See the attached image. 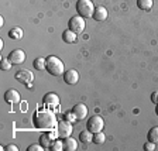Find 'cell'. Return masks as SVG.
Listing matches in <instances>:
<instances>
[{
    "label": "cell",
    "mask_w": 158,
    "mask_h": 151,
    "mask_svg": "<svg viewBox=\"0 0 158 151\" xmlns=\"http://www.w3.org/2000/svg\"><path fill=\"white\" fill-rule=\"evenodd\" d=\"M44 147L41 144H31L28 148H27V151H43Z\"/></svg>",
    "instance_id": "26"
},
{
    "label": "cell",
    "mask_w": 158,
    "mask_h": 151,
    "mask_svg": "<svg viewBox=\"0 0 158 151\" xmlns=\"http://www.w3.org/2000/svg\"><path fill=\"white\" fill-rule=\"evenodd\" d=\"M11 61H10L9 58H2L0 59V68L3 69V71H9L10 68H11Z\"/></svg>",
    "instance_id": "24"
},
{
    "label": "cell",
    "mask_w": 158,
    "mask_h": 151,
    "mask_svg": "<svg viewBox=\"0 0 158 151\" xmlns=\"http://www.w3.org/2000/svg\"><path fill=\"white\" fill-rule=\"evenodd\" d=\"M64 119H65V120H68V122H71V123H72L73 120H76V117H75V116H73V113H72V112H68V113H65V116H64Z\"/></svg>",
    "instance_id": "27"
},
{
    "label": "cell",
    "mask_w": 158,
    "mask_h": 151,
    "mask_svg": "<svg viewBox=\"0 0 158 151\" xmlns=\"http://www.w3.org/2000/svg\"><path fill=\"white\" fill-rule=\"evenodd\" d=\"M4 24V20H3V17H0V26H3Z\"/></svg>",
    "instance_id": "30"
},
{
    "label": "cell",
    "mask_w": 158,
    "mask_h": 151,
    "mask_svg": "<svg viewBox=\"0 0 158 151\" xmlns=\"http://www.w3.org/2000/svg\"><path fill=\"white\" fill-rule=\"evenodd\" d=\"M144 150L145 151H154L155 150V143H152V141L148 140V141L144 144Z\"/></svg>",
    "instance_id": "25"
},
{
    "label": "cell",
    "mask_w": 158,
    "mask_h": 151,
    "mask_svg": "<svg viewBox=\"0 0 158 151\" xmlns=\"http://www.w3.org/2000/svg\"><path fill=\"white\" fill-rule=\"evenodd\" d=\"M76 38H78V34L73 33L72 30L66 28L65 31L62 33V40H64V43H66V44H72V43H75Z\"/></svg>",
    "instance_id": "15"
},
{
    "label": "cell",
    "mask_w": 158,
    "mask_h": 151,
    "mask_svg": "<svg viewBox=\"0 0 158 151\" xmlns=\"http://www.w3.org/2000/svg\"><path fill=\"white\" fill-rule=\"evenodd\" d=\"M45 61H47V58H44V57H38V58H35L34 59V62H33L34 68L38 69V71H44V69H45Z\"/></svg>",
    "instance_id": "21"
},
{
    "label": "cell",
    "mask_w": 158,
    "mask_h": 151,
    "mask_svg": "<svg viewBox=\"0 0 158 151\" xmlns=\"http://www.w3.org/2000/svg\"><path fill=\"white\" fill-rule=\"evenodd\" d=\"M4 150H6V151H17L19 148H17V145H14V144H9V145H6V147H4Z\"/></svg>",
    "instance_id": "29"
},
{
    "label": "cell",
    "mask_w": 158,
    "mask_h": 151,
    "mask_svg": "<svg viewBox=\"0 0 158 151\" xmlns=\"http://www.w3.org/2000/svg\"><path fill=\"white\" fill-rule=\"evenodd\" d=\"M45 69L48 71V73H51L52 76L64 75V72H65V66H64V62L58 58V57H55V55L47 57Z\"/></svg>",
    "instance_id": "2"
},
{
    "label": "cell",
    "mask_w": 158,
    "mask_h": 151,
    "mask_svg": "<svg viewBox=\"0 0 158 151\" xmlns=\"http://www.w3.org/2000/svg\"><path fill=\"white\" fill-rule=\"evenodd\" d=\"M76 11H78V14L82 16L83 19H90V17H93L95 6H93L92 0H78V3H76Z\"/></svg>",
    "instance_id": "3"
},
{
    "label": "cell",
    "mask_w": 158,
    "mask_h": 151,
    "mask_svg": "<svg viewBox=\"0 0 158 151\" xmlns=\"http://www.w3.org/2000/svg\"><path fill=\"white\" fill-rule=\"evenodd\" d=\"M24 36V31L20 27H13V28L9 31V37L11 40H21Z\"/></svg>",
    "instance_id": "17"
},
{
    "label": "cell",
    "mask_w": 158,
    "mask_h": 151,
    "mask_svg": "<svg viewBox=\"0 0 158 151\" xmlns=\"http://www.w3.org/2000/svg\"><path fill=\"white\" fill-rule=\"evenodd\" d=\"M147 138L150 140V141H152V143H155V144H158V126H155V127H151L150 130H148Z\"/></svg>",
    "instance_id": "20"
},
{
    "label": "cell",
    "mask_w": 158,
    "mask_h": 151,
    "mask_svg": "<svg viewBox=\"0 0 158 151\" xmlns=\"http://www.w3.org/2000/svg\"><path fill=\"white\" fill-rule=\"evenodd\" d=\"M51 151H62L64 150V143L61 140H54L51 147H49Z\"/></svg>",
    "instance_id": "22"
},
{
    "label": "cell",
    "mask_w": 158,
    "mask_h": 151,
    "mask_svg": "<svg viewBox=\"0 0 158 151\" xmlns=\"http://www.w3.org/2000/svg\"><path fill=\"white\" fill-rule=\"evenodd\" d=\"M72 123L68 122V120H61V122L56 123V133H58V137L61 138H65V137H69L72 134Z\"/></svg>",
    "instance_id": "6"
},
{
    "label": "cell",
    "mask_w": 158,
    "mask_h": 151,
    "mask_svg": "<svg viewBox=\"0 0 158 151\" xmlns=\"http://www.w3.org/2000/svg\"><path fill=\"white\" fill-rule=\"evenodd\" d=\"M151 102L155 103V105L158 103V90H155V92L151 93Z\"/></svg>",
    "instance_id": "28"
},
{
    "label": "cell",
    "mask_w": 158,
    "mask_h": 151,
    "mask_svg": "<svg viewBox=\"0 0 158 151\" xmlns=\"http://www.w3.org/2000/svg\"><path fill=\"white\" fill-rule=\"evenodd\" d=\"M20 100H21V96L16 89H9L4 92V102L9 103V105H16Z\"/></svg>",
    "instance_id": "9"
},
{
    "label": "cell",
    "mask_w": 158,
    "mask_h": 151,
    "mask_svg": "<svg viewBox=\"0 0 158 151\" xmlns=\"http://www.w3.org/2000/svg\"><path fill=\"white\" fill-rule=\"evenodd\" d=\"M62 143H64V150L65 151H75L78 148V141H76L75 138L71 137V136L64 138Z\"/></svg>",
    "instance_id": "14"
},
{
    "label": "cell",
    "mask_w": 158,
    "mask_h": 151,
    "mask_svg": "<svg viewBox=\"0 0 158 151\" xmlns=\"http://www.w3.org/2000/svg\"><path fill=\"white\" fill-rule=\"evenodd\" d=\"M64 81H65L66 85H75L79 81V73L75 69H68L64 72Z\"/></svg>",
    "instance_id": "11"
},
{
    "label": "cell",
    "mask_w": 158,
    "mask_h": 151,
    "mask_svg": "<svg viewBox=\"0 0 158 151\" xmlns=\"http://www.w3.org/2000/svg\"><path fill=\"white\" fill-rule=\"evenodd\" d=\"M105 140H106V137H105V134H103L102 132L95 133V134H93V143H95V144H103Z\"/></svg>",
    "instance_id": "23"
},
{
    "label": "cell",
    "mask_w": 158,
    "mask_h": 151,
    "mask_svg": "<svg viewBox=\"0 0 158 151\" xmlns=\"http://www.w3.org/2000/svg\"><path fill=\"white\" fill-rule=\"evenodd\" d=\"M71 112L73 113L76 120H83V119L88 116V106H86L85 103H78V105L73 106Z\"/></svg>",
    "instance_id": "8"
},
{
    "label": "cell",
    "mask_w": 158,
    "mask_h": 151,
    "mask_svg": "<svg viewBox=\"0 0 158 151\" xmlns=\"http://www.w3.org/2000/svg\"><path fill=\"white\" fill-rule=\"evenodd\" d=\"M52 134H43L40 136V144L43 145L44 148H49L51 144H52Z\"/></svg>",
    "instance_id": "18"
},
{
    "label": "cell",
    "mask_w": 158,
    "mask_h": 151,
    "mask_svg": "<svg viewBox=\"0 0 158 151\" xmlns=\"http://www.w3.org/2000/svg\"><path fill=\"white\" fill-rule=\"evenodd\" d=\"M43 102L45 105H49V106H58L59 105V98L56 93L54 92H49V93H45L43 98Z\"/></svg>",
    "instance_id": "13"
},
{
    "label": "cell",
    "mask_w": 158,
    "mask_h": 151,
    "mask_svg": "<svg viewBox=\"0 0 158 151\" xmlns=\"http://www.w3.org/2000/svg\"><path fill=\"white\" fill-rule=\"evenodd\" d=\"M85 19H83L82 16H73L71 17V20H69V23H68V28L69 30H72L73 33L76 34H82L83 31H85Z\"/></svg>",
    "instance_id": "5"
},
{
    "label": "cell",
    "mask_w": 158,
    "mask_h": 151,
    "mask_svg": "<svg viewBox=\"0 0 158 151\" xmlns=\"http://www.w3.org/2000/svg\"><path fill=\"white\" fill-rule=\"evenodd\" d=\"M155 113H157V116H158V103H157V106H155Z\"/></svg>",
    "instance_id": "31"
},
{
    "label": "cell",
    "mask_w": 158,
    "mask_h": 151,
    "mask_svg": "<svg viewBox=\"0 0 158 151\" xmlns=\"http://www.w3.org/2000/svg\"><path fill=\"white\" fill-rule=\"evenodd\" d=\"M7 58L11 61V64L13 65H21V64L26 61V52H24L23 49H20V48H17V49H13L11 52L9 54V57Z\"/></svg>",
    "instance_id": "7"
},
{
    "label": "cell",
    "mask_w": 158,
    "mask_h": 151,
    "mask_svg": "<svg viewBox=\"0 0 158 151\" xmlns=\"http://www.w3.org/2000/svg\"><path fill=\"white\" fill-rule=\"evenodd\" d=\"M107 16H109V13H107V10H106V7H103V6L95 7L93 20H96V21H105V20L107 19Z\"/></svg>",
    "instance_id": "12"
},
{
    "label": "cell",
    "mask_w": 158,
    "mask_h": 151,
    "mask_svg": "<svg viewBox=\"0 0 158 151\" xmlns=\"http://www.w3.org/2000/svg\"><path fill=\"white\" fill-rule=\"evenodd\" d=\"M79 140L83 144H89V143H93V133L89 132V130H85V132L79 133Z\"/></svg>",
    "instance_id": "16"
},
{
    "label": "cell",
    "mask_w": 158,
    "mask_h": 151,
    "mask_svg": "<svg viewBox=\"0 0 158 151\" xmlns=\"http://www.w3.org/2000/svg\"><path fill=\"white\" fill-rule=\"evenodd\" d=\"M152 0H137V6L143 11H150L152 9Z\"/></svg>",
    "instance_id": "19"
},
{
    "label": "cell",
    "mask_w": 158,
    "mask_h": 151,
    "mask_svg": "<svg viewBox=\"0 0 158 151\" xmlns=\"http://www.w3.org/2000/svg\"><path fill=\"white\" fill-rule=\"evenodd\" d=\"M33 122L37 128H44V130L55 127L58 123L55 113H52L51 110H38L37 113H34Z\"/></svg>",
    "instance_id": "1"
},
{
    "label": "cell",
    "mask_w": 158,
    "mask_h": 151,
    "mask_svg": "<svg viewBox=\"0 0 158 151\" xmlns=\"http://www.w3.org/2000/svg\"><path fill=\"white\" fill-rule=\"evenodd\" d=\"M14 78H16L20 83H23V85H27V83L33 82V79H34L33 73L30 72V71H27V69H21V71H19Z\"/></svg>",
    "instance_id": "10"
},
{
    "label": "cell",
    "mask_w": 158,
    "mask_h": 151,
    "mask_svg": "<svg viewBox=\"0 0 158 151\" xmlns=\"http://www.w3.org/2000/svg\"><path fill=\"white\" fill-rule=\"evenodd\" d=\"M103 127H105V120H103L102 116H99V115H93L92 117H89L88 123H86V128H88L89 132H92L93 134L102 132Z\"/></svg>",
    "instance_id": "4"
}]
</instances>
